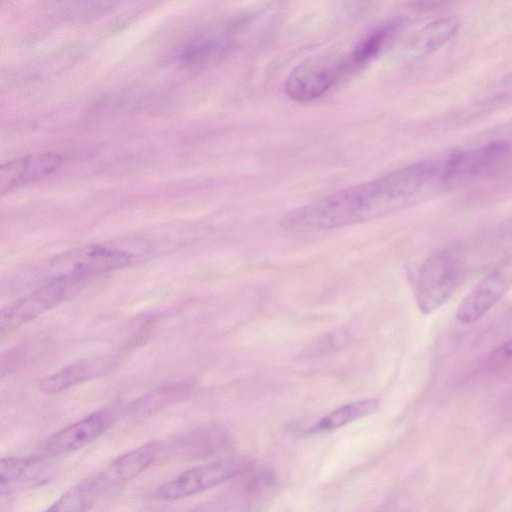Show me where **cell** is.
Listing matches in <instances>:
<instances>
[{
  "instance_id": "1",
  "label": "cell",
  "mask_w": 512,
  "mask_h": 512,
  "mask_svg": "<svg viewBox=\"0 0 512 512\" xmlns=\"http://www.w3.org/2000/svg\"><path fill=\"white\" fill-rule=\"evenodd\" d=\"M446 158L420 161L345 188L288 212L281 226L293 232L341 228L381 218L425 199L445 181Z\"/></svg>"
},
{
  "instance_id": "2",
  "label": "cell",
  "mask_w": 512,
  "mask_h": 512,
  "mask_svg": "<svg viewBox=\"0 0 512 512\" xmlns=\"http://www.w3.org/2000/svg\"><path fill=\"white\" fill-rule=\"evenodd\" d=\"M463 261L454 250L441 249L430 254L420 266L415 299L423 314L443 306L457 290L463 277Z\"/></svg>"
},
{
  "instance_id": "3",
  "label": "cell",
  "mask_w": 512,
  "mask_h": 512,
  "mask_svg": "<svg viewBox=\"0 0 512 512\" xmlns=\"http://www.w3.org/2000/svg\"><path fill=\"white\" fill-rule=\"evenodd\" d=\"M134 259L131 250L117 244H91L51 259L49 268L52 274L48 278L72 276L86 281L90 277L130 266Z\"/></svg>"
},
{
  "instance_id": "4",
  "label": "cell",
  "mask_w": 512,
  "mask_h": 512,
  "mask_svg": "<svg viewBox=\"0 0 512 512\" xmlns=\"http://www.w3.org/2000/svg\"><path fill=\"white\" fill-rule=\"evenodd\" d=\"M84 283V280L72 276H55L46 279L36 290L2 309L1 334L11 333L57 306L80 290Z\"/></svg>"
},
{
  "instance_id": "5",
  "label": "cell",
  "mask_w": 512,
  "mask_h": 512,
  "mask_svg": "<svg viewBox=\"0 0 512 512\" xmlns=\"http://www.w3.org/2000/svg\"><path fill=\"white\" fill-rule=\"evenodd\" d=\"M251 463L245 459H226L192 467L160 485L153 498L174 501L193 496L249 470Z\"/></svg>"
},
{
  "instance_id": "6",
  "label": "cell",
  "mask_w": 512,
  "mask_h": 512,
  "mask_svg": "<svg viewBox=\"0 0 512 512\" xmlns=\"http://www.w3.org/2000/svg\"><path fill=\"white\" fill-rule=\"evenodd\" d=\"M512 159V142L497 136L478 148L456 151L446 157L445 180L490 176Z\"/></svg>"
},
{
  "instance_id": "7",
  "label": "cell",
  "mask_w": 512,
  "mask_h": 512,
  "mask_svg": "<svg viewBox=\"0 0 512 512\" xmlns=\"http://www.w3.org/2000/svg\"><path fill=\"white\" fill-rule=\"evenodd\" d=\"M346 74L343 58L336 61L313 57L291 71L285 82V93L298 102L312 101L325 94Z\"/></svg>"
},
{
  "instance_id": "8",
  "label": "cell",
  "mask_w": 512,
  "mask_h": 512,
  "mask_svg": "<svg viewBox=\"0 0 512 512\" xmlns=\"http://www.w3.org/2000/svg\"><path fill=\"white\" fill-rule=\"evenodd\" d=\"M512 287V259L489 271L462 299L456 318L471 324L484 316Z\"/></svg>"
},
{
  "instance_id": "9",
  "label": "cell",
  "mask_w": 512,
  "mask_h": 512,
  "mask_svg": "<svg viewBox=\"0 0 512 512\" xmlns=\"http://www.w3.org/2000/svg\"><path fill=\"white\" fill-rule=\"evenodd\" d=\"M112 419L108 410L94 412L47 438L42 444V454L56 457L81 449L102 435Z\"/></svg>"
},
{
  "instance_id": "10",
  "label": "cell",
  "mask_w": 512,
  "mask_h": 512,
  "mask_svg": "<svg viewBox=\"0 0 512 512\" xmlns=\"http://www.w3.org/2000/svg\"><path fill=\"white\" fill-rule=\"evenodd\" d=\"M61 163L62 157L55 152H40L8 161L0 167V193L49 176Z\"/></svg>"
},
{
  "instance_id": "11",
  "label": "cell",
  "mask_w": 512,
  "mask_h": 512,
  "mask_svg": "<svg viewBox=\"0 0 512 512\" xmlns=\"http://www.w3.org/2000/svg\"><path fill=\"white\" fill-rule=\"evenodd\" d=\"M157 443H147L117 457L94 477L104 495L121 487L145 471L156 459Z\"/></svg>"
},
{
  "instance_id": "12",
  "label": "cell",
  "mask_w": 512,
  "mask_h": 512,
  "mask_svg": "<svg viewBox=\"0 0 512 512\" xmlns=\"http://www.w3.org/2000/svg\"><path fill=\"white\" fill-rule=\"evenodd\" d=\"M116 363L113 356L78 360L46 376L39 383L43 394L53 395L109 371Z\"/></svg>"
},
{
  "instance_id": "13",
  "label": "cell",
  "mask_w": 512,
  "mask_h": 512,
  "mask_svg": "<svg viewBox=\"0 0 512 512\" xmlns=\"http://www.w3.org/2000/svg\"><path fill=\"white\" fill-rule=\"evenodd\" d=\"M51 456L40 455L31 458H3L0 462L1 494H10L18 487L30 485L44 479Z\"/></svg>"
},
{
  "instance_id": "14",
  "label": "cell",
  "mask_w": 512,
  "mask_h": 512,
  "mask_svg": "<svg viewBox=\"0 0 512 512\" xmlns=\"http://www.w3.org/2000/svg\"><path fill=\"white\" fill-rule=\"evenodd\" d=\"M230 49V42L218 36H199L181 49L180 62L188 67H205L217 62Z\"/></svg>"
},
{
  "instance_id": "15",
  "label": "cell",
  "mask_w": 512,
  "mask_h": 512,
  "mask_svg": "<svg viewBox=\"0 0 512 512\" xmlns=\"http://www.w3.org/2000/svg\"><path fill=\"white\" fill-rule=\"evenodd\" d=\"M104 494L94 476L60 496L45 512H88Z\"/></svg>"
},
{
  "instance_id": "16",
  "label": "cell",
  "mask_w": 512,
  "mask_h": 512,
  "mask_svg": "<svg viewBox=\"0 0 512 512\" xmlns=\"http://www.w3.org/2000/svg\"><path fill=\"white\" fill-rule=\"evenodd\" d=\"M380 407V400L368 398L345 404L322 417L311 431H331L374 414Z\"/></svg>"
},
{
  "instance_id": "17",
  "label": "cell",
  "mask_w": 512,
  "mask_h": 512,
  "mask_svg": "<svg viewBox=\"0 0 512 512\" xmlns=\"http://www.w3.org/2000/svg\"><path fill=\"white\" fill-rule=\"evenodd\" d=\"M460 21L455 16L437 19L424 27L414 40L420 55L431 53L448 42L458 31Z\"/></svg>"
},
{
  "instance_id": "18",
  "label": "cell",
  "mask_w": 512,
  "mask_h": 512,
  "mask_svg": "<svg viewBox=\"0 0 512 512\" xmlns=\"http://www.w3.org/2000/svg\"><path fill=\"white\" fill-rule=\"evenodd\" d=\"M394 32L391 25L373 30L358 42L355 48L344 58L347 72H352L368 63L383 47Z\"/></svg>"
},
{
  "instance_id": "19",
  "label": "cell",
  "mask_w": 512,
  "mask_h": 512,
  "mask_svg": "<svg viewBox=\"0 0 512 512\" xmlns=\"http://www.w3.org/2000/svg\"><path fill=\"white\" fill-rule=\"evenodd\" d=\"M494 358L498 361H511L512 360V338L506 343L498 347L494 352Z\"/></svg>"
},
{
  "instance_id": "20",
  "label": "cell",
  "mask_w": 512,
  "mask_h": 512,
  "mask_svg": "<svg viewBox=\"0 0 512 512\" xmlns=\"http://www.w3.org/2000/svg\"><path fill=\"white\" fill-rule=\"evenodd\" d=\"M374 512H397V510L393 507L392 503H386L380 506Z\"/></svg>"
}]
</instances>
